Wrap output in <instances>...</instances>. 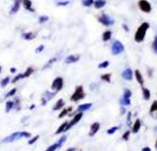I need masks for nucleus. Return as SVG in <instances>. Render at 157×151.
I'll use <instances>...</instances> for the list:
<instances>
[{
    "instance_id": "32",
    "label": "nucleus",
    "mask_w": 157,
    "mask_h": 151,
    "mask_svg": "<svg viewBox=\"0 0 157 151\" xmlns=\"http://www.w3.org/2000/svg\"><path fill=\"white\" fill-rule=\"evenodd\" d=\"M109 62L108 61H105L100 63L98 67H99V68H106L109 66Z\"/></svg>"
},
{
    "instance_id": "35",
    "label": "nucleus",
    "mask_w": 157,
    "mask_h": 151,
    "mask_svg": "<svg viewBox=\"0 0 157 151\" xmlns=\"http://www.w3.org/2000/svg\"><path fill=\"white\" fill-rule=\"evenodd\" d=\"M118 129H119L118 127H113L112 128H110V129H109V130H107V134H113Z\"/></svg>"
},
{
    "instance_id": "11",
    "label": "nucleus",
    "mask_w": 157,
    "mask_h": 151,
    "mask_svg": "<svg viewBox=\"0 0 157 151\" xmlns=\"http://www.w3.org/2000/svg\"><path fill=\"white\" fill-rule=\"evenodd\" d=\"M100 124L98 122H95L91 125V127H90V131L89 133V135L90 137H93L100 130Z\"/></svg>"
},
{
    "instance_id": "29",
    "label": "nucleus",
    "mask_w": 157,
    "mask_h": 151,
    "mask_svg": "<svg viewBox=\"0 0 157 151\" xmlns=\"http://www.w3.org/2000/svg\"><path fill=\"white\" fill-rule=\"evenodd\" d=\"M9 81H10L9 77H6V78H5L2 79V81H1V86H2V87H5V86L9 83Z\"/></svg>"
},
{
    "instance_id": "19",
    "label": "nucleus",
    "mask_w": 157,
    "mask_h": 151,
    "mask_svg": "<svg viewBox=\"0 0 157 151\" xmlns=\"http://www.w3.org/2000/svg\"><path fill=\"white\" fill-rule=\"evenodd\" d=\"M64 105H65V102L63 101V100H62V99H59V100H58V101L56 103V104L54 105L53 110H60V108H62Z\"/></svg>"
},
{
    "instance_id": "45",
    "label": "nucleus",
    "mask_w": 157,
    "mask_h": 151,
    "mask_svg": "<svg viewBox=\"0 0 157 151\" xmlns=\"http://www.w3.org/2000/svg\"><path fill=\"white\" fill-rule=\"evenodd\" d=\"M10 71H11V73H15L16 71V69L15 68H12L10 69Z\"/></svg>"
},
{
    "instance_id": "36",
    "label": "nucleus",
    "mask_w": 157,
    "mask_h": 151,
    "mask_svg": "<svg viewBox=\"0 0 157 151\" xmlns=\"http://www.w3.org/2000/svg\"><path fill=\"white\" fill-rule=\"evenodd\" d=\"M16 88H13V89H12L10 91H9L7 94H6V95H5V97H12L16 93Z\"/></svg>"
},
{
    "instance_id": "21",
    "label": "nucleus",
    "mask_w": 157,
    "mask_h": 151,
    "mask_svg": "<svg viewBox=\"0 0 157 151\" xmlns=\"http://www.w3.org/2000/svg\"><path fill=\"white\" fill-rule=\"evenodd\" d=\"M142 89H143V95L144 99L146 100H149L150 99V97H151L150 91L147 88H145L144 87H142Z\"/></svg>"
},
{
    "instance_id": "48",
    "label": "nucleus",
    "mask_w": 157,
    "mask_h": 151,
    "mask_svg": "<svg viewBox=\"0 0 157 151\" xmlns=\"http://www.w3.org/2000/svg\"><path fill=\"white\" fill-rule=\"evenodd\" d=\"M35 107H36V106H35L34 104H32V105L31 106V108H30V110H32V109H33V108H34Z\"/></svg>"
},
{
    "instance_id": "30",
    "label": "nucleus",
    "mask_w": 157,
    "mask_h": 151,
    "mask_svg": "<svg viewBox=\"0 0 157 151\" xmlns=\"http://www.w3.org/2000/svg\"><path fill=\"white\" fill-rule=\"evenodd\" d=\"M66 139H67V138H66V136H65V135H64V136H62V137L59 140V141L57 142V143L59 144V147H61L63 145V143H64L66 141Z\"/></svg>"
},
{
    "instance_id": "15",
    "label": "nucleus",
    "mask_w": 157,
    "mask_h": 151,
    "mask_svg": "<svg viewBox=\"0 0 157 151\" xmlns=\"http://www.w3.org/2000/svg\"><path fill=\"white\" fill-rule=\"evenodd\" d=\"M22 3H23L24 8H25L26 10H28L29 12H35V9L32 8V2H31L30 0H22Z\"/></svg>"
},
{
    "instance_id": "6",
    "label": "nucleus",
    "mask_w": 157,
    "mask_h": 151,
    "mask_svg": "<svg viewBox=\"0 0 157 151\" xmlns=\"http://www.w3.org/2000/svg\"><path fill=\"white\" fill-rule=\"evenodd\" d=\"M63 87V79L61 77H57L52 84L51 88L53 91H56V92L59 91L60 90H62Z\"/></svg>"
},
{
    "instance_id": "41",
    "label": "nucleus",
    "mask_w": 157,
    "mask_h": 151,
    "mask_svg": "<svg viewBox=\"0 0 157 151\" xmlns=\"http://www.w3.org/2000/svg\"><path fill=\"white\" fill-rule=\"evenodd\" d=\"M129 134H130V130H127L125 132V134L123 135V139L126 141H127L129 140Z\"/></svg>"
},
{
    "instance_id": "3",
    "label": "nucleus",
    "mask_w": 157,
    "mask_h": 151,
    "mask_svg": "<svg viewBox=\"0 0 157 151\" xmlns=\"http://www.w3.org/2000/svg\"><path fill=\"white\" fill-rule=\"evenodd\" d=\"M86 96V94L84 92V90H83V86H77L75 87V90L74 91V93L72 94V95L70 97V100L71 101H74V102H76V101H79L82 99H83Z\"/></svg>"
},
{
    "instance_id": "25",
    "label": "nucleus",
    "mask_w": 157,
    "mask_h": 151,
    "mask_svg": "<svg viewBox=\"0 0 157 151\" xmlns=\"http://www.w3.org/2000/svg\"><path fill=\"white\" fill-rule=\"evenodd\" d=\"M68 121H65L63 124H62L59 128H58V130H56V134H59L60 133H62V132H64V130H65V128L66 127V126H67V124H68Z\"/></svg>"
},
{
    "instance_id": "51",
    "label": "nucleus",
    "mask_w": 157,
    "mask_h": 151,
    "mask_svg": "<svg viewBox=\"0 0 157 151\" xmlns=\"http://www.w3.org/2000/svg\"><path fill=\"white\" fill-rule=\"evenodd\" d=\"M80 151H82V150H80Z\"/></svg>"
},
{
    "instance_id": "13",
    "label": "nucleus",
    "mask_w": 157,
    "mask_h": 151,
    "mask_svg": "<svg viewBox=\"0 0 157 151\" xmlns=\"http://www.w3.org/2000/svg\"><path fill=\"white\" fill-rule=\"evenodd\" d=\"M79 55H69L66 58V60H65V61H66V64H72V63H75V62H77L79 60Z\"/></svg>"
},
{
    "instance_id": "37",
    "label": "nucleus",
    "mask_w": 157,
    "mask_h": 151,
    "mask_svg": "<svg viewBox=\"0 0 157 151\" xmlns=\"http://www.w3.org/2000/svg\"><path fill=\"white\" fill-rule=\"evenodd\" d=\"M69 111V110L68 108H67V109H64L62 112H60V114H59V118H62V117H65V116L68 114Z\"/></svg>"
},
{
    "instance_id": "12",
    "label": "nucleus",
    "mask_w": 157,
    "mask_h": 151,
    "mask_svg": "<svg viewBox=\"0 0 157 151\" xmlns=\"http://www.w3.org/2000/svg\"><path fill=\"white\" fill-rule=\"evenodd\" d=\"M132 76H133L132 71L130 68L125 70V71L122 73V77H123L125 80H126V81H131V80L132 79Z\"/></svg>"
},
{
    "instance_id": "10",
    "label": "nucleus",
    "mask_w": 157,
    "mask_h": 151,
    "mask_svg": "<svg viewBox=\"0 0 157 151\" xmlns=\"http://www.w3.org/2000/svg\"><path fill=\"white\" fill-rule=\"evenodd\" d=\"M149 114L153 118L157 120V100H154L153 102L149 109Z\"/></svg>"
},
{
    "instance_id": "18",
    "label": "nucleus",
    "mask_w": 157,
    "mask_h": 151,
    "mask_svg": "<svg viewBox=\"0 0 157 151\" xmlns=\"http://www.w3.org/2000/svg\"><path fill=\"white\" fill-rule=\"evenodd\" d=\"M140 127H141V122H140L139 119H137V120L135 121L134 124H133L132 130V133H134V134L138 133L139 130V129H140Z\"/></svg>"
},
{
    "instance_id": "40",
    "label": "nucleus",
    "mask_w": 157,
    "mask_h": 151,
    "mask_svg": "<svg viewBox=\"0 0 157 151\" xmlns=\"http://www.w3.org/2000/svg\"><path fill=\"white\" fill-rule=\"evenodd\" d=\"M39 138V135H37V136H36V137H34L33 138H32L31 140H29V144H30V145H32V144H33L34 143H36V141H37V140Z\"/></svg>"
},
{
    "instance_id": "44",
    "label": "nucleus",
    "mask_w": 157,
    "mask_h": 151,
    "mask_svg": "<svg viewBox=\"0 0 157 151\" xmlns=\"http://www.w3.org/2000/svg\"><path fill=\"white\" fill-rule=\"evenodd\" d=\"M142 151H151V149L149 148V147H144Z\"/></svg>"
},
{
    "instance_id": "1",
    "label": "nucleus",
    "mask_w": 157,
    "mask_h": 151,
    "mask_svg": "<svg viewBox=\"0 0 157 151\" xmlns=\"http://www.w3.org/2000/svg\"><path fill=\"white\" fill-rule=\"evenodd\" d=\"M149 28V24L148 22L142 23L141 26L138 28V29L135 34V37H134L135 41L138 43H140L144 41L146 35V32Z\"/></svg>"
},
{
    "instance_id": "34",
    "label": "nucleus",
    "mask_w": 157,
    "mask_h": 151,
    "mask_svg": "<svg viewBox=\"0 0 157 151\" xmlns=\"http://www.w3.org/2000/svg\"><path fill=\"white\" fill-rule=\"evenodd\" d=\"M126 123L129 127H131V124H132V113L131 112H129L128 114H127V121H126Z\"/></svg>"
},
{
    "instance_id": "16",
    "label": "nucleus",
    "mask_w": 157,
    "mask_h": 151,
    "mask_svg": "<svg viewBox=\"0 0 157 151\" xmlns=\"http://www.w3.org/2000/svg\"><path fill=\"white\" fill-rule=\"evenodd\" d=\"M92 106V104L90 103H86V104H81L77 108V111L78 112H84V111H86L88 110L89 108H91V107Z\"/></svg>"
},
{
    "instance_id": "28",
    "label": "nucleus",
    "mask_w": 157,
    "mask_h": 151,
    "mask_svg": "<svg viewBox=\"0 0 157 151\" xmlns=\"http://www.w3.org/2000/svg\"><path fill=\"white\" fill-rule=\"evenodd\" d=\"M56 60H57V58H51L48 62H47V64H45V65L43 67V69H45L46 68H49L54 62H56Z\"/></svg>"
},
{
    "instance_id": "24",
    "label": "nucleus",
    "mask_w": 157,
    "mask_h": 151,
    "mask_svg": "<svg viewBox=\"0 0 157 151\" xmlns=\"http://www.w3.org/2000/svg\"><path fill=\"white\" fill-rule=\"evenodd\" d=\"M120 104H121V105H125V106H128L130 104H131V102H130V98H129V97H123L120 99Z\"/></svg>"
},
{
    "instance_id": "22",
    "label": "nucleus",
    "mask_w": 157,
    "mask_h": 151,
    "mask_svg": "<svg viewBox=\"0 0 157 151\" xmlns=\"http://www.w3.org/2000/svg\"><path fill=\"white\" fill-rule=\"evenodd\" d=\"M112 37V32L110 31H106L102 35V40L104 41H107L111 39Z\"/></svg>"
},
{
    "instance_id": "14",
    "label": "nucleus",
    "mask_w": 157,
    "mask_h": 151,
    "mask_svg": "<svg viewBox=\"0 0 157 151\" xmlns=\"http://www.w3.org/2000/svg\"><path fill=\"white\" fill-rule=\"evenodd\" d=\"M22 0H14V5H13L11 10H10V14H15L19 10V8H20V4H21V2Z\"/></svg>"
},
{
    "instance_id": "31",
    "label": "nucleus",
    "mask_w": 157,
    "mask_h": 151,
    "mask_svg": "<svg viewBox=\"0 0 157 151\" xmlns=\"http://www.w3.org/2000/svg\"><path fill=\"white\" fill-rule=\"evenodd\" d=\"M93 3H94V1H93V0H83V5H85L86 7L91 6Z\"/></svg>"
},
{
    "instance_id": "7",
    "label": "nucleus",
    "mask_w": 157,
    "mask_h": 151,
    "mask_svg": "<svg viewBox=\"0 0 157 151\" xmlns=\"http://www.w3.org/2000/svg\"><path fill=\"white\" fill-rule=\"evenodd\" d=\"M138 5H139V9L143 11V12L149 13L151 12V10H152V7H151L150 3L146 0H140V1H139Z\"/></svg>"
},
{
    "instance_id": "47",
    "label": "nucleus",
    "mask_w": 157,
    "mask_h": 151,
    "mask_svg": "<svg viewBox=\"0 0 157 151\" xmlns=\"http://www.w3.org/2000/svg\"><path fill=\"white\" fill-rule=\"evenodd\" d=\"M75 148H69V149H68L66 151H75Z\"/></svg>"
},
{
    "instance_id": "46",
    "label": "nucleus",
    "mask_w": 157,
    "mask_h": 151,
    "mask_svg": "<svg viewBox=\"0 0 157 151\" xmlns=\"http://www.w3.org/2000/svg\"><path fill=\"white\" fill-rule=\"evenodd\" d=\"M123 28H124V29H125V30H126V32H128V31H129V28H127V26H126V25H123Z\"/></svg>"
},
{
    "instance_id": "8",
    "label": "nucleus",
    "mask_w": 157,
    "mask_h": 151,
    "mask_svg": "<svg viewBox=\"0 0 157 151\" xmlns=\"http://www.w3.org/2000/svg\"><path fill=\"white\" fill-rule=\"evenodd\" d=\"M33 71H34L33 68L29 67V68L26 69V71L23 74H19L17 76H15L13 78V83H15L16 81H18L19 80H20V79H22V78H28L33 73Z\"/></svg>"
},
{
    "instance_id": "39",
    "label": "nucleus",
    "mask_w": 157,
    "mask_h": 151,
    "mask_svg": "<svg viewBox=\"0 0 157 151\" xmlns=\"http://www.w3.org/2000/svg\"><path fill=\"white\" fill-rule=\"evenodd\" d=\"M132 96V92L129 89H125L124 91V94H123V97H129L130 98V97Z\"/></svg>"
},
{
    "instance_id": "27",
    "label": "nucleus",
    "mask_w": 157,
    "mask_h": 151,
    "mask_svg": "<svg viewBox=\"0 0 157 151\" xmlns=\"http://www.w3.org/2000/svg\"><path fill=\"white\" fill-rule=\"evenodd\" d=\"M101 79L106 81V82L109 83L111 81V74H105L101 75Z\"/></svg>"
},
{
    "instance_id": "33",
    "label": "nucleus",
    "mask_w": 157,
    "mask_h": 151,
    "mask_svg": "<svg viewBox=\"0 0 157 151\" xmlns=\"http://www.w3.org/2000/svg\"><path fill=\"white\" fill-rule=\"evenodd\" d=\"M152 47H153V49L154 52L156 54H157V35L155 37V39H154V41L153 42Z\"/></svg>"
},
{
    "instance_id": "17",
    "label": "nucleus",
    "mask_w": 157,
    "mask_h": 151,
    "mask_svg": "<svg viewBox=\"0 0 157 151\" xmlns=\"http://www.w3.org/2000/svg\"><path fill=\"white\" fill-rule=\"evenodd\" d=\"M135 76H136V78L138 83H139L142 87H143L144 79H143L142 74L140 73V71H139V70H136V71H135Z\"/></svg>"
},
{
    "instance_id": "9",
    "label": "nucleus",
    "mask_w": 157,
    "mask_h": 151,
    "mask_svg": "<svg viewBox=\"0 0 157 151\" xmlns=\"http://www.w3.org/2000/svg\"><path fill=\"white\" fill-rule=\"evenodd\" d=\"M83 113L82 112H79V113H78L74 117H73V119L70 122H69L68 124H67V126H66V127L65 128V130L64 131H66V130H69L70 128H71L72 127H73L74 125H75V124H77L81 119H82V117H83Z\"/></svg>"
},
{
    "instance_id": "5",
    "label": "nucleus",
    "mask_w": 157,
    "mask_h": 151,
    "mask_svg": "<svg viewBox=\"0 0 157 151\" xmlns=\"http://www.w3.org/2000/svg\"><path fill=\"white\" fill-rule=\"evenodd\" d=\"M125 48L123 46V45L119 41H114V43L113 44L112 46V53L113 55H117L120 54L121 52H123L124 51Z\"/></svg>"
},
{
    "instance_id": "2",
    "label": "nucleus",
    "mask_w": 157,
    "mask_h": 151,
    "mask_svg": "<svg viewBox=\"0 0 157 151\" xmlns=\"http://www.w3.org/2000/svg\"><path fill=\"white\" fill-rule=\"evenodd\" d=\"M31 137V134H29L28 132H26V131H22V132H15L12 134L11 135H9V137H5L2 142L4 143H11V142H13L15 140H18L19 139L22 137L25 138H29Z\"/></svg>"
},
{
    "instance_id": "42",
    "label": "nucleus",
    "mask_w": 157,
    "mask_h": 151,
    "mask_svg": "<svg viewBox=\"0 0 157 151\" xmlns=\"http://www.w3.org/2000/svg\"><path fill=\"white\" fill-rule=\"evenodd\" d=\"M43 49H44V45H40L36 49V53H40L41 52H43Z\"/></svg>"
},
{
    "instance_id": "50",
    "label": "nucleus",
    "mask_w": 157,
    "mask_h": 151,
    "mask_svg": "<svg viewBox=\"0 0 157 151\" xmlns=\"http://www.w3.org/2000/svg\"><path fill=\"white\" fill-rule=\"evenodd\" d=\"M45 151H54V150H49V149H47Z\"/></svg>"
},
{
    "instance_id": "20",
    "label": "nucleus",
    "mask_w": 157,
    "mask_h": 151,
    "mask_svg": "<svg viewBox=\"0 0 157 151\" xmlns=\"http://www.w3.org/2000/svg\"><path fill=\"white\" fill-rule=\"evenodd\" d=\"M93 4L96 9H101L106 5V2L105 0H96V2H94Z\"/></svg>"
},
{
    "instance_id": "26",
    "label": "nucleus",
    "mask_w": 157,
    "mask_h": 151,
    "mask_svg": "<svg viewBox=\"0 0 157 151\" xmlns=\"http://www.w3.org/2000/svg\"><path fill=\"white\" fill-rule=\"evenodd\" d=\"M14 107V103L13 101H7L6 104H5V111L6 113H9L10 110H12Z\"/></svg>"
},
{
    "instance_id": "38",
    "label": "nucleus",
    "mask_w": 157,
    "mask_h": 151,
    "mask_svg": "<svg viewBox=\"0 0 157 151\" xmlns=\"http://www.w3.org/2000/svg\"><path fill=\"white\" fill-rule=\"evenodd\" d=\"M48 20H49V17L45 16V15L40 16L39 18V23H44V22H47Z\"/></svg>"
},
{
    "instance_id": "4",
    "label": "nucleus",
    "mask_w": 157,
    "mask_h": 151,
    "mask_svg": "<svg viewBox=\"0 0 157 151\" xmlns=\"http://www.w3.org/2000/svg\"><path fill=\"white\" fill-rule=\"evenodd\" d=\"M98 20L100 23H102L106 26H109L114 24V20L106 14H102L100 16H99Z\"/></svg>"
},
{
    "instance_id": "49",
    "label": "nucleus",
    "mask_w": 157,
    "mask_h": 151,
    "mask_svg": "<svg viewBox=\"0 0 157 151\" xmlns=\"http://www.w3.org/2000/svg\"><path fill=\"white\" fill-rule=\"evenodd\" d=\"M155 147H156V149L157 150V140L156 142V144H155Z\"/></svg>"
},
{
    "instance_id": "43",
    "label": "nucleus",
    "mask_w": 157,
    "mask_h": 151,
    "mask_svg": "<svg viewBox=\"0 0 157 151\" xmlns=\"http://www.w3.org/2000/svg\"><path fill=\"white\" fill-rule=\"evenodd\" d=\"M69 3V1H65V2H59L57 3V5H60V6H65V5H67Z\"/></svg>"
},
{
    "instance_id": "23",
    "label": "nucleus",
    "mask_w": 157,
    "mask_h": 151,
    "mask_svg": "<svg viewBox=\"0 0 157 151\" xmlns=\"http://www.w3.org/2000/svg\"><path fill=\"white\" fill-rule=\"evenodd\" d=\"M22 37L26 40H32L33 39H35L36 35L33 34L32 32H26V33H24L22 35Z\"/></svg>"
}]
</instances>
